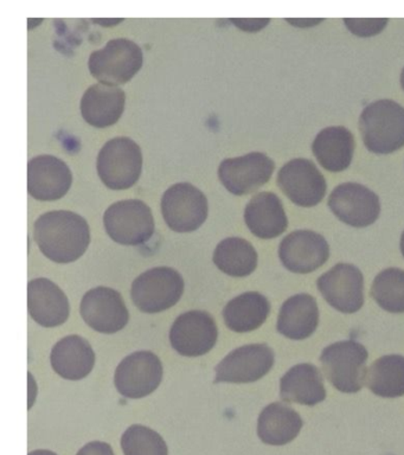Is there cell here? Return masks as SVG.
Wrapping results in <instances>:
<instances>
[{
	"label": "cell",
	"instance_id": "9",
	"mask_svg": "<svg viewBox=\"0 0 404 455\" xmlns=\"http://www.w3.org/2000/svg\"><path fill=\"white\" fill-rule=\"evenodd\" d=\"M276 183L290 202L301 208H312L324 199L328 183L312 160H289L280 169Z\"/></svg>",
	"mask_w": 404,
	"mask_h": 455
},
{
	"label": "cell",
	"instance_id": "24",
	"mask_svg": "<svg viewBox=\"0 0 404 455\" xmlns=\"http://www.w3.org/2000/svg\"><path fill=\"white\" fill-rule=\"evenodd\" d=\"M312 152L318 163L329 172H343L353 163V134L344 126L326 127L315 137Z\"/></svg>",
	"mask_w": 404,
	"mask_h": 455
},
{
	"label": "cell",
	"instance_id": "6",
	"mask_svg": "<svg viewBox=\"0 0 404 455\" xmlns=\"http://www.w3.org/2000/svg\"><path fill=\"white\" fill-rule=\"evenodd\" d=\"M184 280L170 267H155L133 281L131 298L141 312L159 313L173 307L182 298Z\"/></svg>",
	"mask_w": 404,
	"mask_h": 455
},
{
	"label": "cell",
	"instance_id": "10",
	"mask_svg": "<svg viewBox=\"0 0 404 455\" xmlns=\"http://www.w3.org/2000/svg\"><path fill=\"white\" fill-rule=\"evenodd\" d=\"M162 373L161 359L154 352H133L123 358L115 370L116 390L132 400L147 397L161 386Z\"/></svg>",
	"mask_w": 404,
	"mask_h": 455
},
{
	"label": "cell",
	"instance_id": "35",
	"mask_svg": "<svg viewBox=\"0 0 404 455\" xmlns=\"http://www.w3.org/2000/svg\"><path fill=\"white\" fill-rule=\"evenodd\" d=\"M290 25L297 28H311L321 24L322 20H286Z\"/></svg>",
	"mask_w": 404,
	"mask_h": 455
},
{
	"label": "cell",
	"instance_id": "30",
	"mask_svg": "<svg viewBox=\"0 0 404 455\" xmlns=\"http://www.w3.org/2000/svg\"><path fill=\"white\" fill-rule=\"evenodd\" d=\"M371 297L386 312L404 313V270H382L372 283Z\"/></svg>",
	"mask_w": 404,
	"mask_h": 455
},
{
	"label": "cell",
	"instance_id": "29",
	"mask_svg": "<svg viewBox=\"0 0 404 455\" xmlns=\"http://www.w3.org/2000/svg\"><path fill=\"white\" fill-rule=\"evenodd\" d=\"M368 389L379 397L404 396V357L388 355L372 363L367 375Z\"/></svg>",
	"mask_w": 404,
	"mask_h": 455
},
{
	"label": "cell",
	"instance_id": "18",
	"mask_svg": "<svg viewBox=\"0 0 404 455\" xmlns=\"http://www.w3.org/2000/svg\"><path fill=\"white\" fill-rule=\"evenodd\" d=\"M72 183V171L58 156H35L28 165V191L37 201H59L68 194Z\"/></svg>",
	"mask_w": 404,
	"mask_h": 455
},
{
	"label": "cell",
	"instance_id": "17",
	"mask_svg": "<svg viewBox=\"0 0 404 455\" xmlns=\"http://www.w3.org/2000/svg\"><path fill=\"white\" fill-rule=\"evenodd\" d=\"M279 258L289 272L308 274L324 266L329 245L322 235L312 230H297L287 235L279 245Z\"/></svg>",
	"mask_w": 404,
	"mask_h": 455
},
{
	"label": "cell",
	"instance_id": "15",
	"mask_svg": "<svg viewBox=\"0 0 404 455\" xmlns=\"http://www.w3.org/2000/svg\"><path fill=\"white\" fill-rule=\"evenodd\" d=\"M218 338L215 319L204 311L180 315L170 330V343L184 357H200L214 348Z\"/></svg>",
	"mask_w": 404,
	"mask_h": 455
},
{
	"label": "cell",
	"instance_id": "16",
	"mask_svg": "<svg viewBox=\"0 0 404 455\" xmlns=\"http://www.w3.org/2000/svg\"><path fill=\"white\" fill-rule=\"evenodd\" d=\"M80 312L88 326L105 334L119 332L130 320L122 294L109 287L88 291L81 301Z\"/></svg>",
	"mask_w": 404,
	"mask_h": 455
},
{
	"label": "cell",
	"instance_id": "38",
	"mask_svg": "<svg viewBox=\"0 0 404 455\" xmlns=\"http://www.w3.org/2000/svg\"><path fill=\"white\" fill-rule=\"evenodd\" d=\"M400 87H402L404 91V68L402 69V73H400Z\"/></svg>",
	"mask_w": 404,
	"mask_h": 455
},
{
	"label": "cell",
	"instance_id": "3",
	"mask_svg": "<svg viewBox=\"0 0 404 455\" xmlns=\"http://www.w3.org/2000/svg\"><path fill=\"white\" fill-rule=\"evenodd\" d=\"M368 358L364 345L350 339L325 347L321 362L326 379L337 390L354 394L361 390L367 379Z\"/></svg>",
	"mask_w": 404,
	"mask_h": 455
},
{
	"label": "cell",
	"instance_id": "25",
	"mask_svg": "<svg viewBox=\"0 0 404 455\" xmlns=\"http://www.w3.org/2000/svg\"><path fill=\"white\" fill-rule=\"evenodd\" d=\"M280 395L285 402L313 405L325 401L324 379L317 366L310 363L294 365L280 380Z\"/></svg>",
	"mask_w": 404,
	"mask_h": 455
},
{
	"label": "cell",
	"instance_id": "1",
	"mask_svg": "<svg viewBox=\"0 0 404 455\" xmlns=\"http://www.w3.org/2000/svg\"><path fill=\"white\" fill-rule=\"evenodd\" d=\"M35 241L49 259L70 263L79 259L91 243V229L83 216L67 210L44 213L34 227Z\"/></svg>",
	"mask_w": 404,
	"mask_h": 455
},
{
	"label": "cell",
	"instance_id": "26",
	"mask_svg": "<svg viewBox=\"0 0 404 455\" xmlns=\"http://www.w3.org/2000/svg\"><path fill=\"white\" fill-rule=\"evenodd\" d=\"M304 421L289 405L274 402L264 408L257 419V435L262 443L283 446L299 435Z\"/></svg>",
	"mask_w": 404,
	"mask_h": 455
},
{
	"label": "cell",
	"instance_id": "2",
	"mask_svg": "<svg viewBox=\"0 0 404 455\" xmlns=\"http://www.w3.org/2000/svg\"><path fill=\"white\" fill-rule=\"evenodd\" d=\"M358 124L368 152L392 155L404 148V107L400 103L388 99L371 102Z\"/></svg>",
	"mask_w": 404,
	"mask_h": 455
},
{
	"label": "cell",
	"instance_id": "22",
	"mask_svg": "<svg viewBox=\"0 0 404 455\" xmlns=\"http://www.w3.org/2000/svg\"><path fill=\"white\" fill-rule=\"evenodd\" d=\"M52 369L62 379L80 380L86 379L95 365V354L90 341L72 334L59 340L51 355Z\"/></svg>",
	"mask_w": 404,
	"mask_h": 455
},
{
	"label": "cell",
	"instance_id": "23",
	"mask_svg": "<svg viewBox=\"0 0 404 455\" xmlns=\"http://www.w3.org/2000/svg\"><path fill=\"white\" fill-rule=\"evenodd\" d=\"M319 309L310 294H296L287 299L280 309L276 330L292 340H304L317 330Z\"/></svg>",
	"mask_w": 404,
	"mask_h": 455
},
{
	"label": "cell",
	"instance_id": "12",
	"mask_svg": "<svg viewBox=\"0 0 404 455\" xmlns=\"http://www.w3.org/2000/svg\"><path fill=\"white\" fill-rule=\"evenodd\" d=\"M319 291L337 311L353 315L364 305V276L350 263H337L317 281Z\"/></svg>",
	"mask_w": 404,
	"mask_h": 455
},
{
	"label": "cell",
	"instance_id": "33",
	"mask_svg": "<svg viewBox=\"0 0 404 455\" xmlns=\"http://www.w3.org/2000/svg\"><path fill=\"white\" fill-rule=\"evenodd\" d=\"M76 455H115V451H113L111 444L101 443V441H93L81 448Z\"/></svg>",
	"mask_w": 404,
	"mask_h": 455
},
{
	"label": "cell",
	"instance_id": "4",
	"mask_svg": "<svg viewBox=\"0 0 404 455\" xmlns=\"http://www.w3.org/2000/svg\"><path fill=\"white\" fill-rule=\"evenodd\" d=\"M97 169L102 183L111 190L132 188L143 171L140 146L131 138L112 139L99 153Z\"/></svg>",
	"mask_w": 404,
	"mask_h": 455
},
{
	"label": "cell",
	"instance_id": "37",
	"mask_svg": "<svg viewBox=\"0 0 404 455\" xmlns=\"http://www.w3.org/2000/svg\"><path fill=\"white\" fill-rule=\"evenodd\" d=\"M400 252H402V255L404 258V231H403L402 236H400Z\"/></svg>",
	"mask_w": 404,
	"mask_h": 455
},
{
	"label": "cell",
	"instance_id": "11",
	"mask_svg": "<svg viewBox=\"0 0 404 455\" xmlns=\"http://www.w3.org/2000/svg\"><path fill=\"white\" fill-rule=\"evenodd\" d=\"M329 208L347 226L365 228L378 220L381 201L370 188L349 181L333 188L329 197Z\"/></svg>",
	"mask_w": 404,
	"mask_h": 455
},
{
	"label": "cell",
	"instance_id": "31",
	"mask_svg": "<svg viewBox=\"0 0 404 455\" xmlns=\"http://www.w3.org/2000/svg\"><path fill=\"white\" fill-rule=\"evenodd\" d=\"M125 455H169L168 444L155 430L133 425L122 436Z\"/></svg>",
	"mask_w": 404,
	"mask_h": 455
},
{
	"label": "cell",
	"instance_id": "8",
	"mask_svg": "<svg viewBox=\"0 0 404 455\" xmlns=\"http://www.w3.org/2000/svg\"><path fill=\"white\" fill-rule=\"evenodd\" d=\"M207 196L190 183L170 187L162 198V213L170 229L176 233H193L208 219Z\"/></svg>",
	"mask_w": 404,
	"mask_h": 455
},
{
	"label": "cell",
	"instance_id": "5",
	"mask_svg": "<svg viewBox=\"0 0 404 455\" xmlns=\"http://www.w3.org/2000/svg\"><path fill=\"white\" fill-rule=\"evenodd\" d=\"M144 64L140 46L126 38L111 39L98 52H91L88 68L100 84L118 85L132 80Z\"/></svg>",
	"mask_w": 404,
	"mask_h": 455
},
{
	"label": "cell",
	"instance_id": "14",
	"mask_svg": "<svg viewBox=\"0 0 404 455\" xmlns=\"http://www.w3.org/2000/svg\"><path fill=\"white\" fill-rule=\"evenodd\" d=\"M274 351L267 344L244 345L230 352L215 368V383H253L274 365Z\"/></svg>",
	"mask_w": 404,
	"mask_h": 455
},
{
	"label": "cell",
	"instance_id": "20",
	"mask_svg": "<svg viewBox=\"0 0 404 455\" xmlns=\"http://www.w3.org/2000/svg\"><path fill=\"white\" fill-rule=\"evenodd\" d=\"M126 94L116 85H91L81 100V114L87 124L97 128L113 126L125 110Z\"/></svg>",
	"mask_w": 404,
	"mask_h": 455
},
{
	"label": "cell",
	"instance_id": "36",
	"mask_svg": "<svg viewBox=\"0 0 404 455\" xmlns=\"http://www.w3.org/2000/svg\"><path fill=\"white\" fill-rule=\"evenodd\" d=\"M29 455H58V454L54 453V451H51L38 450V451H31V453H29Z\"/></svg>",
	"mask_w": 404,
	"mask_h": 455
},
{
	"label": "cell",
	"instance_id": "19",
	"mask_svg": "<svg viewBox=\"0 0 404 455\" xmlns=\"http://www.w3.org/2000/svg\"><path fill=\"white\" fill-rule=\"evenodd\" d=\"M28 307L31 318L44 327H58L68 320L70 305L65 291L45 277L28 284Z\"/></svg>",
	"mask_w": 404,
	"mask_h": 455
},
{
	"label": "cell",
	"instance_id": "13",
	"mask_svg": "<svg viewBox=\"0 0 404 455\" xmlns=\"http://www.w3.org/2000/svg\"><path fill=\"white\" fill-rule=\"evenodd\" d=\"M275 170L273 159L261 152H251L237 158L223 160L218 169L219 180L230 194H253L267 184Z\"/></svg>",
	"mask_w": 404,
	"mask_h": 455
},
{
	"label": "cell",
	"instance_id": "27",
	"mask_svg": "<svg viewBox=\"0 0 404 455\" xmlns=\"http://www.w3.org/2000/svg\"><path fill=\"white\" fill-rule=\"evenodd\" d=\"M271 313L268 299L257 291H247L234 298L223 309L229 330L237 333L251 332L264 325Z\"/></svg>",
	"mask_w": 404,
	"mask_h": 455
},
{
	"label": "cell",
	"instance_id": "28",
	"mask_svg": "<svg viewBox=\"0 0 404 455\" xmlns=\"http://www.w3.org/2000/svg\"><path fill=\"white\" fill-rule=\"evenodd\" d=\"M257 252L244 238L228 237L219 242L214 251V263L226 275H250L257 267Z\"/></svg>",
	"mask_w": 404,
	"mask_h": 455
},
{
	"label": "cell",
	"instance_id": "21",
	"mask_svg": "<svg viewBox=\"0 0 404 455\" xmlns=\"http://www.w3.org/2000/svg\"><path fill=\"white\" fill-rule=\"evenodd\" d=\"M248 229L262 240H272L282 235L289 227V219L281 199L273 192L255 195L244 209Z\"/></svg>",
	"mask_w": 404,
	"mask_h": 455
},
{
	"label": "cell",
	"instance_id": "7",
	"mask_svg": "<svg viewBox=\"0 0 404 455\" xmlns=\"http://www.w3.org/2000/svg\"><path fill=\"white\" fill-rule=\"evenodd\" d=\"M106 233L116 243L140 245L154 234V219L150 206L139 199L115 203L104 215Z\"/></svg>",
	"mask_w": 404,
	"mask_h": 455
},
{
	"label": "cell",
	"instance_id": "32",
	"mask_svg": "<svg viewBox=\"0 0 404 455\" xmlns=\"http://www.w3.org/2000/svg\"><path fill=\"white\" fill-rule=\"evenodd\" d=\"M388 21L389 20H386V18H379V20H351V18H345L344 24L349 28L351 34L365 38L381 34L388 25Z\"/></svg>",
	"mask_w": 404,
	"mask_h": 455
},
{
	"label": "cell",
	"instance_id": "34",
	"mask_svg": "<svg viewBox=\"0 0 404 455\" xmlns=\"http://www.w3.org/2000/svg\"><path fill=\"white\" fill-rule=\"evenodd\" d=\"M233 24H235L241 30L246 32H257L261 31L269 24L271 20H230Z\"/></svg>",
	"mask_w": 404,
	"mask_h": 455
}]
</instances>
